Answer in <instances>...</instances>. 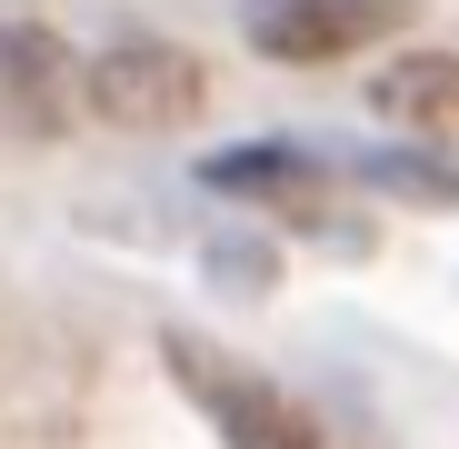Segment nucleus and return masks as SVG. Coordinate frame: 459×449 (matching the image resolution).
<instances>
[{
  "instance_id": "f257e3e1",
  "label": "nucleus",
  "mask_w": 459,
  "mask_h": 449,
  "mask_svg": "<svg viewBox=\"0 0 459 449\" xmlns=\"http://www.w3.org/2000/svg\"><path fill=\"white\" fill-rule=\"evenodd\" d=\"M81 100H91V120H110V130H180V120H200V100H210V70H200L180 40H110V50L81 70Z\"/></svg>"
},
{
  "instance_id": "f03ea898",
  "label": "nucleus",
  "mask_w": 459,
  "mask_h": 449,
  "mask_svg": "<svg viewBox=\"0 0 459 449\" xmlns=\"http://www.w3.org/2000/svg\"><path fill=\"white\" fill-rule=\"evenodd\" d=\"M410 11H420V0H250L240 30H250L260 60H299V70H320V60H350L359 40H390Z\"/></svg>"
},
{
  "instance_id": "7ed1b4c3",
  "label": "nucleus",
  "mask_w": 459,
  "mask_h": 449,
  "mask_svg": "<svg viewBox=\"0 0 459 449\" xmlns=\"http://www.w3.org/2000/svg\"><path fill=\"white\" fill-rule=\"evenodd\" d=\"M379 120H400L410 140H459V50H410L369 81Z\"/></svg>"
},
{
  "instance_id": "20e7f679",
  "label": "nucleus",
  "mask_w": 459,
  "mask_h": 449,
  "mask_svg": "<svg viewBox=\"0 0 459 449\" xmlns=\"http://www.w3.org/2000/svg\"><path fill=\"white\" fill-rule=\"evenodd\" d=\"M60 81H70V50L50 30H30V21H0V100L30 110V120H50L60 110Z\"/></svg>"
},
{
  "instance_id": "39448f33",
  "label": "nucleus",
  "mask_w": 459,
  "mask_h": 449,
  "mask_svg": "<svg viewBox=\"0 0 459 449\" xmlns=\"http://www.w3.org/2000/svg\"><path fill=\"white\" fill-rule=\"evenodd\" d=\"M320 170L299 160V150H230V160H210V190H310Z\"/></svg>"
}]
</instances>
